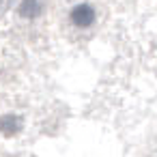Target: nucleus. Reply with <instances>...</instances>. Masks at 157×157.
Wrapping results in <instances>:
<instances>
[{
    "label": "nucleus",
    "mask_w": 157,
    "mask_h": 157,
    "mask_svg": "<svg viewBox=\"0 0 157 157\" xmlns=\"http://www.w3.org/2000/svg\"><path fill=\"white\" fill-rule=\"evenodd\" d=\"M71 22H73L75 26H80V28L90 26V24L95 22V11H93V7H88V5H78V7L71 11Z\"/></svg>",
    "instance_id": "1"
},
{
    "label": "nucleus",
    "mask_w": 157,
    "mask_h": 157,
    "mask_svg": "<svg viewBox=\"0 0 157 157\" xmlns=\"http://www.w3.org/2000/svg\"><path fill=\"white\" fill-rule=\"evenodd\" d=\"M22 129V118L20 116H2L0 118V131H2L5 136H13Z\"/></svg>",
    "instance_id": "2"
},
{
    "label": "nucleus",
    "mask_w": 157,
    "mask_h": 157,
    "mask_svg": "<svg viewBox=\"0 0 157 157\" xmlns=\"http://www.w3.org/2000/svg\"><path fill=\"white\" fill-rule=\"evenodd\" d=\"M17 13H20L22 17L33 20V17H37V15L41 13V7H39L37 0H24V2L20 5V9H17Z\"/></svg>",
    "instance_id": "3"
}]
</instances>
